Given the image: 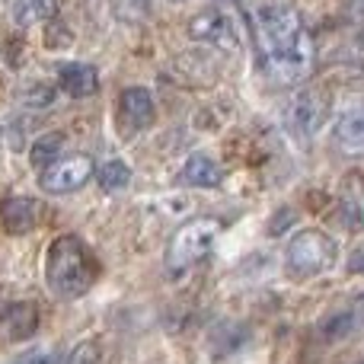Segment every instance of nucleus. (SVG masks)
I'll list each match as a JSON object with an SVG mask.
<instances>
[{"label": "nucleus", "instance_id": "1", "mask_svg": "<svg viewBox=\"0 0 364 364\" xmlns=\"http://www.w3.org/2000/svg\"><path fill=\"white\" fill-rule=\"evenodd\" d=\"M252 29L262 51V64L278 83H301L314 70V38L291 0H259Z\"/></svg>", "mask_w": 364, "mask_h": 364}, {"label": "nucleus", "instance_id": "2", "mask_svg": "<svg viewBox=\"0 0 364 364\" xmlns=\"http://www.w3.org/2000/svg\"><path fill=\"white\" fill-rule=\"evenodd\" d=\"M45 282H48L51 294L61 301H77L83 297L96 282V259L83 246L80 237L64 233L48 246L45 256Z\"/></svg>", "mask_w": 364, "mask_h": 364}, {"label": "nucleus", "instance_id": "3", "mask_svg": "<svg viewBox=\"0 0 364 364\" xmlns=\"http://www.w3.org/2000/svg\"><path fill=\"white\" fill-rule=\"evenodd\" d=\"M339 259V243L320 227H307L291 237L284 250V269L291 278H314L329 272Z\"/></svg>", "mask_w": 364, "mask_h": 364}, {"label": "nucleus", "instance_id": "4", "mask_svg": "<svg viewBox=\"0 0 364 364\" xmlns=\"http://www.w3.org/2000/svg\"><path fill=\"white\" fill-rule=\"evenodd\" d=\"M218 237H220V224L214 218H195L188 224H182L173 233L170 246H166V269L179 275V272L198 265L214 250Z\"/></svg>", "mask_w": 364, "mask_h": 364}, {"label": "nucleus", "instance_id": "5", "mask_svg": "<svg viewBox=\"0 0 364 364\" xmlns=\"http://www.w3.org/2000/svg\"><path fill=\"white\" fill-rule=\"evenodd\" d=\"M329 115V96L323 90H304L284 109V128L297 144H310L320 134V128L326 125Z\"/></svg>", "mask_w": 364, "mask_h": 364}, {"label": "nucleus", "instance_id": "6", "mask_svg": "<svg viewBox=\"0 0 364 364\" xmlns=\"http://www.w3.org/2000/svg\"><path fill=\"white\" fill-rule=\"evenodd\" d=\"M93 157H87V154H61L55 164L38 173V182H42L45 192L68 195L87 186L90 176H93Z\"/></svg>", "mask_w": 364, "mask_h": 364}, {"label": "nucleus", "instance_id": "7", "mask_svg": "<svg viewBox=\"0 0 364 364\" xmlns=\"http://www.w3.org/2000/svg\"><path fill=\"white\" fill-rule=\"evenodd\" d=\"M188 36L195 42H205V45H218L224 51H237L240 48V32L237 23H233L230 13L224 10H205L188 23Z\"/></svg>", "mask_w": 364, "mask_h": 364}, {"label": "nucleus", "instance_id": "8", "mask_svg": "<svg viewBox=\"0 0 364 364\" xmlns=\"http://www.w3.org/2000/svg\"><path fill=\"white\" fill-rule=\"evenodd\" d=\"M339 220L346 230H364V170H352L339 186Z\"/></svg>", "mask_w": 364, "mask_h": 364}, {"label": "nucleus", "instance_id": "9", "mask_svg": "<svg viewBox=\"0 0 364 364\" xmlns=\"http://www.w3.org/2000/svg\"><path fill=\"white\" fill-rule=\"evenodd\" d=\"M119 115H122V122H125L132 132H144V128H151L154 119H157V106H154L151 90H144V87L122 90Z\"/></svg>", "mask_w": 364, "mask_h": 364}, {"label": "nucleus", "instance_id": "10", "mask_svg": "<svg viewBox=\"0 0 364 364\" xmlns=\"http://www.w3.org/2000/svg\"><path fill=\"white\" fill-rule=\"evenodd\" d=\"M42 211L36 198H23V195H13V198L0 201V220L10 233H29L42 224Z\"/></svg>", "mask_w": 364, "mask_h": 364}, {"label": "nucleus", "instance_id": "11", "mask_svg": "<svg viewBox=\"0 0 364 364\" xmlns=\"http://www.w3.org/2000/svg\"><path fill=\"white\" fill-rule=\"evenodd\" d=\"M333 138H336L339 151L352 154V157H364V102L348 106L346 112L336 119Z\"/></svg>", "mask_w": 364, "mask_h": 364}, {"label": "nucleus", "instance_id": "12", "mask_svg": "<svg viewBox=\"0 0 364 364\" xmlns=\"http://www.w3.org/2000/svg\"><path fill=\"white\" fill-rule=\"evenodd\" d=\"M364 326V294L355 297L348 307L336 310V314H329L326 320H323L320 333L326 342H339V339H348L352 333H358Z\"/></svg>", "mask_w": 364, "mask_h": 364}, {"label": "nucleus", "instance_id": "13", "mask_svg": "<svg viewBox=\"0 0 364 364\" xmlns=\"http://www.w3.org/2000/svg\"><path fill=\"white\" fill-rule=\"evenodd\" d=\"M179 182L182 186H192V188H214L224 182V166L214 157H208V154H192V157H186V164H182Z\"/></svg>", "mask_w": 364, "mask_h": 364}, {"label": "nucleus", "instance_id": "14", "mask_svg": "<svg viewBox=\"0 0 364 364\" xmlns=\"http://www.w3.org/2000/svg\"><path fill=\"white\" fill-rule=\"evenodd\" d=\"M58 83L68 96L74 100H83V96H93L100 90V74H96L93 64H83V61H68L61 64L58 70Z\"/></svg>", "mask_w": 364, "mask_h": 364}, {"label": "nucleus", "instance_id": "15", "mask_svg": "<svg viewBox=\"0 0 364 364\" xmlns=\"http://www.w3.org/2000/svg\"><path fill=\"white\" fill-rule=\"evenodd\" d=\"M0 329L10 342H23L29 339L38 329V310L32 304H13V307L4 310V320H0Z\"/></svg>", "mask_w": 364, "mask_h": 364}, {"label": "nucleus", "instance_id": "16", "mask_svg": "<svg viewBox=\"0 0 364 364\" xmlns=\"http://www.w3.org/2000/svg\"><path fill=\"white\" fill-rule=\"evenodd\" d=\"M58 13V0H16L13 4V23L29 29V26H38V23H48L55 19Z\"/></svg>", "mask_w": 364, "mask_h": 364}, {"label": "nucleus", "instance_id": "17", "mask_svg": "<svg viewBox=\"0 0 364 364\" xmlns=\"http://www.w3.org/2000/svg\"><path fill=\"white\" fill-rule=\"evenodd\" d=\"M61 141H64V134H61V132L38 134V138L32 141L29 160H32V166H36V173H42L45 166H51L58 157H61Z\"/></svg>", "mask_w": 364, "mask_h": 364}, {"label": "nucleus", "instance_id": "18", "mask_svg": "<svg viewBox=\"0 0 364 364\" xmlns=\"http://www.w3.org/2000/svg\"><path fill=\"white\" fill-rule=\"evenodd\" d=\"M96 182H100L102 192H122V188L132 182V166H128L125 160L112 157L96 170Z\"/></svg>", "mask_w": 364, "mask_h": 364}, {"label": "nucleus", "instance_id": "19", "mask_svg": "<svg viewBox=\"0 0 364 364\" xmlns=\"http://www.w3.org/2000/svg\"><path fill=\"white\" fill-rule=\"evenodd\" d=\"M64 364H100V348H96V342H80V346H74V352L68 355Z\"/></svg>", "mask_w": 364, "mask_h": 364}, {"label": "nucleus", "instance_id": "20", "mask_svg": "<svg viewBox=\"0 0 364 364\" xmlns=\"http://www.w3.org/2000/svg\"><path fill=\"white\" fill-rule=\"evenodd\" d=\"M51 100H55V93H51V87H45V83H38V87H32V93H26L29 106H48Z\"/></svg>", "mask_w": 364, "mask_h": 364}, {"label": "nucleus", "instance_id": "21", "mask_svg": "<svg viewBox=\"0 0 364 364\" xmlns=\"http://www.w3.org/2000/svg\"><path fill=\"white\" fill-rule=\"evenodd\" d=\"M275 218H278V220H275V224H272V227H269V233H275V237H278V233H282V230H284V227H288V224H291V218H294V211H291V208H282V211H278V214H275Z\"/></svg>", "mask_w": 364, "mask_h": 364}, {"label": "nucleus", "instance_id": "22", "mask_svg": "<svg viewBox=\"0 0 364 364\" xmlns=\"http://www.w3.org/2000/svg\"><path fill=\"white\" fill-rule=\"evenodd\" d=\"M16 364H51V358L45 352H29V355H23Z\"/></svg>", "mask_w": 364, "mask_h": 364}, {"label": "nucleus", "instance_id": "23", "mask_svg": "<svg viewBox=\"0 0 364 364\" xmlns=\"http://www.w3.org/2000/svg\"><path fill=\"white\" fill-rule=\"evenodd\" d=\"M352 55L364 58V29H358V32H355V38H352Z\"/></svg>", "mask_w": 364, "mask_h": 364}, {"label": "nucleus", "instance_id": "24", "mask_svg": "<svg viewBox=\"0 0 364 364\" xmlns=\"http://www.w3.org/2000/svg\"><path fill=\"white\" fill-rule=\"evenodd\" d=\"M352 4H355V6H361V10H364V0H352Z\"/></svg>", "mask_w": 364, "mask_h": 364}, {"label": "nucleus", "instance_id": "25", "mask_svg": "<svg viewBox=\"0 0 364 364\" xmlns=\"http://www.w3.org/2000/svg\"><path fill=\"white\" fill-rule=\"evenodd\" d=\"M173 4H182V0H173Z\"/></svg>", "mask_w": 364, "mask_h": 364}]
</instances>
